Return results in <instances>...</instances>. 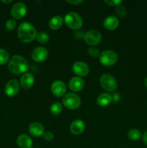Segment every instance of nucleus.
<instances>
[{"instance_id":"obj_28","label":"nucleus","mask_w":147,"mask_h":148,"mask_svg":"<svg viewBox=\"0 0 147 148\" xmlns=\"http://www.w3.org/2000/svg\"><path fill=\"white\" fill-rule=\"evenodd\" d=\"M105 3L110 6H118L122 3L121 0H105Z\"/></svg>"},{"instance_id":"obj_23","label":"nucleus","mask_w":147,"mask_h":148,"mask_svg":"<svg viewBox=\"0 0 147 148\" xmlns=\"http://www.w3.org/2000/svg\"><path fill=\"white\" fill-rule=\"evenodd\" d=\"M10 55L8 51L4 49H0V65H4L9 61Z\"/></svg>"},{"instance_id":"obj_26","label":"nucleus","mask_w":147,"mask_h":148,"mask_svg":"<svg viewBox=\"0 0 147 148\" xmlns=\"http://www.w3.org/2000/svg\"><path fill=\"white\" fill-rule=\"evenodd\" d=\"M5 27L8 30H14L16 27V21L14 19H10L6 22Z\"/></svg>"},{"instance_id":"obj_18","label":"nucleus","mask_w":147,"mask_h":148,"mask_svg":"<svg viewBox=\"0 0 147 148\" xmlns=\"http://www.w3.org/2000/svg\"><path fill=\"white\" fill-rule=\"evenodd\" d=\"M85 129V124L82 120L77 119L71 123L70 127L71 132L74 134H80Z\"/></svg>"},{"instance_id":"obj_6","label":"nucleus","mask_w":147,"mask_h":148,"mask_svg":"<svg viewBox=\"0 0 147 148\" xmlns=\"http://www.w3.org/2000/svg\"><path fill=\"white\" fill-rule=\"evenodd\" d=\"M99 82L102 88L108 92H114L117 88L116 79L109 74L102 75L99 79Z\"/></svg>"},{"instance_id":"obj_1","label":"nucleus","mask_w":147,"mask_h":148,"mask_svg":"<svg viewBox=\"0 0 147 148\" xmlns=\"http://www.w3.org/2000/svg\"><path fill=\"white\" fill-rule=\"evenodd\" d=\"M28 62L25 58L20 55H14L10 59L8 63V69L14 75L24 73L28 69Z\"/></svg>"},{"instance_id":"obj_27","label":"nucleus","mask_w":147,"mask_h":148,"mask_svg":"<svg viewBox=\"0 0 147 148\" xmlns=\"http://www.w3.org/2000/svg\"><path fill=\"white\" fill-rule=\"evenodd\" d=\"M88 53L90 56H93V57H97V56H99V54H100L99 49H97L96 47H94V46H92L88 49Z\"/></svg>"},{"instance_id":"obj_9","label":"nucleus","mask_w":147,"mask_h":148,"mask_svg":"<svg viewBox=\"0 0 147 148\" xmlns=\"http://www.w3.org/2000/svg\"><path fill=\"white\" fill-rule=\"evenodd\" d=\"M20 90V84L16 79H11L6 84L4 92L9 97H13L17 95Z\"/></svg>"},{"instance_id":"obj_30","label":"nucleus","mask_w":147,"mask_h":148,"mask_svg":"<svg viewBox=\"0 0 147 148\" xmlns=\"http://www.w3.org/2000/svg\"><path fill=\"white\" fill-rule=\"evenodd\" d=\"M84 35L85 33H84L83 32L81 31V30H78L74 34V37L76 38V39H81L82 38H84Z\"/></svg>"},{"instance_id":"obj_8","label":"nucleus","mask_w":147,"mask_h":148,"mask_svg":"<svg viewBox=\"0 0 147 148\" xmlns=\"http://www.w3.org/2000/svg\"><path fill=\"white\" fill-rule=\"evenodd\" d=\"M26 12H27V6L24 2H22V1L14 4L10 11L12 17L17 20L22 18L25 15Z\"/></svg>"},{"instance_id":"obj_21","label":"nucleus","mask_w":147,"mask_h":148,"mask_svg":"<svg viewBox=\"0 0 147 148\" xmlns=\"http://www.w3.org/2000/svg\"><path fill=\"white\" fill-rule=\"evenodd\" d=\"M36 38L37 40L40 43H46L50 39V36H49L48 33H46V32L41 31L39 32L38 33H37V36H36Z\"/></svg>"},{"instance_id":"obj_31","label":"nucleus","mask_w":147,"mask_h":148,"mask_svg":"<svg viewBox=\"0 0 147 148\" xmlns=\"http://www.w3.org/2000/svg\"><path fill=\"white\" fill-rule=\"evenodd\" d=\"M83 1V0H66V2L72 4H79Z\"/></svg>"},{"instance_id":"obj_14","label":"nucleus","mask_w":147,"mask_h":148,"mask_svg":"<svg viewBox=\"0 0 147 148\" xmlns=\"http://www.w3.org/2000/svg\"><path fill=\"white\" fill-rule=\"evenodd\" d=\"M84 86V82L80 77H74L71 78L69 82V88L74 92H78L83 89Z\"/></svg>"},{"instance_id":"obj_22","label":"nucleus","mask_w":147,"mask_h":148,"mask_svg":"<svg viewBox=\"0 0 147 148\" xmlns=\"http://www.w3.org/2000/svg\"><path fill=\"white\" fill-rule=\"evenodd\" d=\"M50 111L53 115H59L62 111V105L59 102L53 103L50 108Z\"/></svg>"},{"instance_id":"obj_7","label":"nucleus","mask_w":147,"mask_h":148,"mask_svg":"<svg viewBox=\"0 0 147 148\" xmlns=\"http://www.w3.org/2000/svg\"><path fill=\"white\" fill-rule=\"evenodd\" d=\"M84 38L87 44L90 46H95L100 43L102 40V35L98 30H90L85 33Z\"/></svg>"},{"instance_id":"obj_4","label":"nucleus","mask_w":147,"mask_h":148,"mask_svg":"<svg viewBox=\"0 0 147 148\" xmlns=\"http://www.w3.org/2000/svg\"><path fill=\"white\" fill-rule=\"evenodd\" d=\"M62 102L66 108L69 109H76L81 105V98L76 94L69 92L64 95Z\"/></svg>"},{"instance_id":"obj_10","label":"nucleus","mask_w":147,"mask_h":148,"mask_svg":"<svg viewBox=\"0 0 147 148\" xmlns=\"http://www.w3.org/2000/svg\"><path fill=\"white\" fill-rule=\"evenodd\" d=\"M47 49L43 46H38L33 49L32 52V58L37 62H42L46 60L48 57Z\"/></svg>"},{"instance_id":"obj_19","label":"nucleus","mask_w":147,"mask_h":148,"mask_svg":"<svg viewBox=\"0 0 147 148\" xmlns=\"http://www.w3.org/2000/svg\"><path fill=\"white\" fill-rule=\"evenodd\" d=\"M112 100V97L110 94L108 92H104L100 94L97 98V103L100 106H105L110 103Z\"/></svg>"},{"instance_id":"obj_25","label":"nucleus","mask_w":147,"mask_h":148,"mask_svg":"<svg viewBox=\"0 0 147 148\" xmlns=\"http://www.w3.org/2000/svg\"><path fill=\"white\" fill-rule=\"evenodd\" d=\"M115 12H116L117 15L119 17H121V18H123L126 16L127 14V10L125 9V7L122 5H118L117 6L116 9H115Z\"/></svg>"},{"instance_id":"obj_34","label":"nucleus","mask_w":147,"mask_h":148,"mask_svg":"<svg viewBox=\"0 0 147 148\" xmlns=\"http://www.w3.org/2000/svg\"><path fill=\"white\" fill-rule=\"evenodd\" d=\"M12 1V0H9V1H5V0H2L1 2L3 3H6V4H8V3H11Z\"/></svg>"},{"instance_id":"obj_16","label":"nucleus","mask_w":147,"mask_h":148,"mask_svg":"<svg viewBox=\"0 0 147 148\" xmlns=\"http://www.w3.org/2000/svg\"><path fill=\"white\" fill-rule=\"evenodd\" d=\"M104 27L109 30H113L119 25V20L115 16H108L105 18L103 23Z\"/></svg>"},{"instance_id":"obj_17","label":"nucleus","mask_w":147,"mask_h":148,"mask_svg":"<svg viewBox=\"0 0 147 148\" xmlns=\"http://www.w3.org/2000/svg\"><path fill=\"white\" fill-rule=\"evenodd\" d=\"M17 143L20 148H31L33 141L27 134H20L17 139Z\"/></svg>"},{"instance_id":"obj_2","label":"nucleus","mask_w":147,"mask_h":148,"mask_svg":"<svg viewBox=\"0 0 147 148\" xmlns=\"http://www.w3.org/2000/svg\"><path fill=\"white\" fill-rule=\"evenodd\" d=\"M17 34L19 38L22 42L29 43L33 41L35 38H36L37 32L33 25L28 22H22L18 26Z\"/></svg>"},{"instance_id":"obj_5","label":"nucleus","mask_w":147,"mask_h":148,"mask_svg":"<svg viewBox=\"0 0 147 148\" xmlns=\"http://www.w3.org/2000/svg\"><path fill=\"white\" fill-rule=\"evenodd\" d=\"M99 62L102 64L109 66L115 64L118 61V55L114 51L105 50L100 53L99 56Z\"/></svg>"},{"instance_id":"obj_32","label":"nucleus","mask_w":147,"mask_h":148,"mask_svg":"<svg viewBox=\"0 0 147 148\" xmlns=\"http://www.w3.org/2000/svg\"><path fill=\"white\" fill-rule=\"evenodd\" d=\"M113 100L115 101H118L120 100V95L118 92H115V93H114Z\"/></svg>"},{"instance_id":"obj_24","label":"nucleus","mask_w":147,"mask_h":148,"mask_svg":"<svg viewBox=\"0 0 147 148\" xmlns=\"http://www.w3.org/2000/svg\"><path fill=\"white\" fill-rule=\"evenodd\" d=\"M128 135L131 140H138L141 137V132L136 129H133V130H130Z\"/></svg>"},{"instance_id":"obj_13","label":"nucleus","mask_w":147,"mask_h":148,"mask_svg":"<svg viewBox=\"0 0 147 148\" xmlns=\"http://www.w3.org/2000/svg\"><path fill=\"white\" fill-rule=\"evenodd\" d=\"M29 132L33 137H40L44 134V127L39 122H33L28 127Z\"/></svg>"},{"instance_id":"obj_29","label":"nucleus","mask_w":147,"mask_h":148,"mask_svg":"<svg viewBox=\"0 0 147 148\" xmlns=\"http://www.w3.org/2000/svg\"><path fill=\"white\" fill-rule=\"evenodd\" d=\"M53 137H54L53 134L50 132H46L43 134V137L46 141H51V140H53Z\"/></svg>"},{"instance_id":"obj_33","label":"nucleus","mask_w":147,"mask_h":148,"mask_svg":"<svg viewBox=\"0 0 147 148\" xmlns=\"http://www.w3.org/2000/svg\"><path fill=\"white\" fill-rule=\"evenodd\" d=\"M143 141H144V143L147 145V131L145 132L144 135H143Z\"/></svg>"},{"instance_id":"obj_35","label":"nucleus","mask_w":147,"mask_h":148,"mask_svg":"<svg viewBox=\"0 0 147 148\" xmlns=\"http://www.w3.org/2000/svg\"><path fill=\"white\" fill-rule=\"evenodd\" d=\"M144 85H145V86L147 88V77L146 78L145 80H144Z\"/></svg>"},{"instance_id":"obj_11","label":"nucleus","mask_w":147,"mask_h":148,"mask_svg":"<svg viewBox=\"0 0 147 148\" xmlns=\"http://www.w3.org/2000/svg\"><path fill=\"white\" fill-rule=\"evenodd\" d=\"M50 90L52 93L57 97H61L66 91V87L65 84L61 80H56L51 84Z\"/></svg>"},{"instance_id":"obj_15","label":"nucleus","mask_w":147,"mask_h":148,"mask_svg":"<svg viewBox=\"0 0 147 148\" xmlns=\"http://www.w3.org/2000/svg\"><path fill=\"white\" fill-rule=\"evenodd\" d=\"M34 76H33L31 73L27 72V73L24 74V75L21 77L20 83V85H21L23 88H24V89H29V88H30L33 85V84H34Z\"/></svg>"},{"instance_id":"obj_3","label":"nucleus","mask_w":147,"mask_h":148,"mask_svg":"<svg viewBox=\"0 0 147 148\" xmlns=\"http://www.w3.org/2000/svg\"><path fill=\"white\" fill-rule=\"evenodd\" d=\"M64 21L66 25L73 30H79L83 25V20L82 17L74 12H70L66 14Z\"/></svg>"},{"instance_id":"obj_20","label":"nucleus","mask_w":147,"mask_h":148,"mask_svg":"<svg viewBox=\"0 0 147 148\" xmlns=\"http://www.w3.org/2000/svg\"><path fill=\"white\" fill-rule=\"evenodd\" d=\"M63 24V19L60 15L53 16L50 20H49L48 25L53 30H57L62 26Z\"/></svg>"},{"instance_id":"obj_12","label":"nucleus","mask_w":147,"mask_h":148,"mask_svg":"<svg viewBox=\"0 0 147 148\" xmlns=\"http://www.w3.org/2000/svg\"><path fill=\"white\" fill-rule=\"evenodd\" d=\"M73 72L79 76H86L89 72V66L85 62H76L72 66Z\"/></svg>"}]
</instances>
